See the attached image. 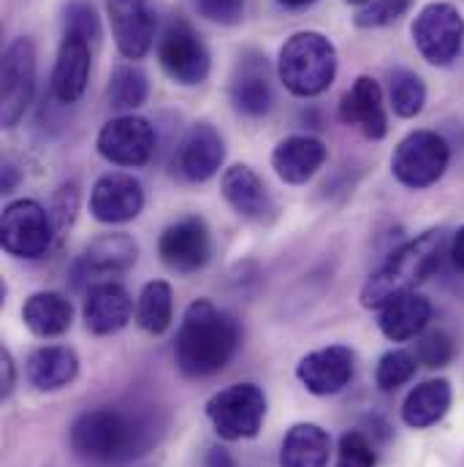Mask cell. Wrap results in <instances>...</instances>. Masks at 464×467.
I'll list each match as a JSON object with an SVG mask.
<instances>
[{
	"label": "cell",
	"mask_w": 464,
	"mask_h": 467,
	"mask_svg": "<svg viewBox=\"0 0 464 467\" xmlns=\"http://www.w3.org/2000/svg\"><path fill=\"white\" fill-rule=\"evenodd\" d=\"M155 441V430L141 416L122 408H93L71 427V449L93 467H119L141 454Z\"/></svg>",
	"instance_id": "1"
},
{
	"label": "cell",
	"mask_w": 464,
	"mask_h": 467,
	"mask_svg": "<svg viewBox=\"0 0 464 467\" xmlns=\"http://www.w3.org/2000/svg\"><path fill=\"white\" fill-rule=\"evenodd\" d=\"M239 348V327L229 313L210 299H199L185 310L177 332L174 358L185 378H210L221 372Z\"/></svg>",
	"instance_id": "2"
},
{
	"label": "cell",
	"mask_w": 464,
	"mask_h": 467,
	"mask_svg": "<svg viewBox=\"0 0 464 467\" xmlns=\"http://www.w3.org/2000/svg\"><path fill=\"white\" fill-rule=\"evenodd\" d=\"M443 250H446V232L440 229H432L410 239L407 244L394 250L391 258L364 283L361 305L380 310L394 296L413 291L440 266Z\"/></svg>",
	"instance_id": "3"
},
{
	"label": "cell",
	"mask_w": 464,
	"mask_h": 467,
	"mask_svg": "<svg viewBox=\"0 0 464 467\" xmlns=\"http://www.w3.org/2000/svg\"><path fill=\"white\" fill-rule=\"evenodd\" d=\"M277 71L288 93L299 99H315L326 93L337 77V49L324 33H294L280 49Z\"/></svg>",
	"instance_id": "4"
},
{
	"label": "cell",
	"mask_w": 464,
	"mask_h": 467,
	"mask_svg": "<svg viewBox=\"0 0 464 467\" xmlns=\"http://www.w3.org/2000/svg\"><path fill=\"white\" fill-rule=\"evenodd\" d=\"M449 161H451V147L440 133L413 130L399 141L391 158V171L405 188L424 191L446 174Z\"/></svg>",
	"instance_id": "5"
},
{
	"label": "cell",
	"mask_w": 464,
	"mask_h": 467,
	"mask_svg": "<svg viewBox=\"0 0 464 467\" xmlns=\"http://www.w3.org/2000/svg\"><path fill=\"white\" fill-rule=\"evenodd\" d=\"M207 416L223 441L255 438L266 419V394L255 383H233L207 402Z\"/></svg>",
	"instance_id": "6"
},
{
	"label": "cell",
	"mask_w": 464,
	"mask_h": 467,
	"mask_svg": "<svg viewBox=\"0 0 464 467\" xmlns=\"http://www.w3.org/2000/svg\"><path fill=\"white\" fill-rule=\"evenodd\" d=\"M158 60L160 68L185 88L201 85L210 77V49L193 25L182 16L169 19L158 38Z\"/></svg>",
	"instance_id": "7"
},
{
	"label": "cell",
	"mask_w": 464,
	"mask_h": 467,
	"mask_svg": "<svg viewBox=\"0 0 464 467\" xmlns=\"http://www.w3.org/2000/svg\"><path fill=\"white\" fill-rule=\"evenodd\" d=\"M413 41L432 66H451L464 44V16L451 3H429L413 22Z\"/></svg>",
	"instance_id": "8"
},
{
	"label": "cell",
	"mask_w": 464,
	"mask_h": 467,
	"mask_svg": "<svg viewBox=\"0 0 464 467\" xmlns=\"http://www.w3.org/2000/svg\"><path fill=\"white\" fill-rule=\"evenodd\" d=\"M36 93V49L27 38H16L8 44L0 66V122L14 128Z\"/></svg>",
	"instance_id": "9"
},
{
	"label": "cell",
	"mask_w": 464,
	"mask_h": 467,
	"mask_svg": "<svg viewBox=\"0 0 464 467\" xmlns=\"http://www.w3.org/2000/svg\"><path fill=\"white\" fill-rule=\"evenodd\" d=\"M52 215L30 199L14 202L3 210L0 221V242L3 250L16 258H38L49 250L55 236Z\"/></svg>",
	"instance_id": "10"
},
{
	"label": "cell",
	"mask_w": 464,
	"mask_h": 467,
	"mask_svg": "<svg viewBox=\"0 0 464 467\" xmlns=\"http://www.w3.org/2000/svg\"><path fill=\"white\" fill-rule=\"evenodd\" d=\"M98 152L115 166H144L155 152V130L144 117L119 115L101 128Z\"/></svg>",
	"instance_id": "11"
},
{
	"label": "cell",
	"mask_w": 464,
	"mask_h": 467,
	"mask_svg": "<svg viewBox=\"0 0 464 467\" xmlns=\"http://www.w3.org/2000/svg\"><path fill=\"white\" fill-rule=\"evenodd\" d=\"M223 161H226L223 136L210 122H199L180 141L171 166H174V174H180L185 182L199 185V182L212 180L221 171Z\"/></svg>",
	"instance_id": "12"
},
{
	"label": "cell",
	"mask_w": 464,
	"mask_h": 467,
	"mask_svg": "<svg viewBox=\"0 0 464 467\" xmlns=\"http://www.w3.org/2000/svg\"><path fill=\"white\" fill-rule=\"evenodd\" d=\"M158 253L163 264L180 275L199 272L210 261V253H212V239H210L207 223L196 215H188L171 223L158 239Z\"/></svg>",
	"instance_id": "13"
},
{
	"label": "cell",
	"mask_w": 464,
	"mask_h": 467,
	"mask_svg": "<svg viewBox=\"0 0 464 467\" xmlns=\"http://www.w3.org/2000/svg\"><path fill=\"white\" fill-rule=\"evenodd\" d=\"M115 44L122 57L141 60L155 41V11L150 0H107Z\"/></svg>",
	"instance_id": "14"
},
{
	"label": "cell",
	"mask_w": 464,
	"mask_h": 467,
	"mask_svg": "<svg viewBox=\"0 0 464 467\" xmlns=\"http://www.w3.org/2000/svg\"><path fill=\"white\" fill-rule=\"evenodd\" d=\"M353 364L356 356L345 346H329V348L313 350L296 364V378L310 394L329 397L337 394L353 380Z\"/></svg>",
	"instance_id": "15"
},
{
	"label": "cell",
	"mask_w": 464,
	"mask_h": 467,
	"mask_svg": "<svg viewBox=\"0 0 464 467\" xmlns=\"http://www.w3.org/2000/svg\"><path fill=\"white\" fill-rule=\"evenodd\" d=\"M144 207V191L141 182L130 174H104L90 196V213L101 223H128L133 221Z\"/></svg>",
	"instance_id": "16"
},
{
	"label": "cell",
	"mask_w": 464,
	"mask_h": 467,
	"mask_svg": "<svg viewBox=\"0 0 464 467\" xmlns=\"http://www.w3.org/2000/svg\"><path fill=\"white\" fill-rule=\"evenodd\" d=\"M82 316H85L88 332H93L98 337L117 335L133 318L130 294L119 283H96V285H90V291L85 296Z\"/></svg>",
	"instance_id": "17"
},
{
	"label": "cell",
	"mask_w": 464,
	"mask_h": 467,
	"mask_svg": "<svg viewBox=\"0 0 464 467\" xmlns=\"http://www.w3.org/2000/svg\"><path fill=\"white\" fill-rule=\"evenodd\" d=\"M232 101L236 112L247 117H263L272 104V82H269V66L266 57L258 52H244L236 63L232 77Z\"/></svg>",
	"instance_id": "18"
},
{
	"label": "cell",
	"mask_w": 464,
	"mask_h": 467,
	"mask_svg": "<svg viewBox=\"0 0 464 467\" xmlns=\"http://www.w3.org/2000/svg\"><path fill=\"white\" fill-rule=\"evenodd\" d=\"M90 41H85L82 36L66 33L60 52H57V63L52 71V96L60 104H74L85 96L88 79H90Z\"/></svg>",
	"instance_id": "19"
},
{
	"label": "cell",
	"mask_w": 464,
	"mask_h": 467,
	"mask_svg": "<svg viewBox=\"0 0 464 467\" xmlns=\"http://www.w3.org/2000/svg\"><path fill=\"white\" fill-rule=\"evenodd\" d=\"M329 150L315 136H288L283 139L272 152V169L277 177L288 185H302L310 177L318 174V169L326 163Z\"/></svg>",
	"instance_id": "20"
},
{
	"label": "cell",
	"mask_w": 464,
	"mask_h": 467,
	"mask_svg": "<svg viewBox=\"0 0 464 467\" xmlns=\"http://www.w3.org/2000/svg\"><path fill=\"white\" fill-rule=\"evenodd\" d=\"M221 193L242 218L263 223L274 215V202H272L263 180L244 163H236L223 171Z\"/></svg>",
	"instance_id": "21"
},
{
	"label": "cell",
	"mask_w": 464,
	"mask_h": 467,
	"mask_svg": "<svg viewBox=\"0 0 464 467\" xmlns=\"http://www.w3.org/2000/svg\"><path fill=\"white\" fill-rule=\"evenodd\" d=\"M340 117L345 125H356L366 139H383L388 133V119L383 109L380 85L372 77H358L343 96Z\"/></svg>",
	"instance_id": "22"
},
{
	"label": "cell",
	"mask_w": 464,
	"mask_h": 467,
	"mask_svg": "<svg viewBox=\"0 0 464 467\" xmlns=\"http://www.w3.org/2000/svg\"><path fill=\"white\" fill-rule=\"evenodd\" d=\"M429 318H432L429 299L416 294V291H407V294H399V296H394L391 302H386L380 307L377 324H380V332L388 340L407 343V340L418 337L427 329Z\"/></svg>",
	"instance_id": "23"
},
{
	"label": "cell",
	"mask_w": 464,
	"mask_h": 467,
	"mask_svg": "<svg viewBox=\"0 0 464 467\" xmlns=\"http://www.w3.org/2000/svg\"><path fill=\"white\" fill-rule=\"evenodd\" d=\"M77 372H79V358L66 346H44L33 350L27 358V380L38 391H57L74 383Z\"/></svg>",
	"instance_id": "24"
},
{
	"label": "cell",
	"mask_w": 464,
	"mask_h": 467,
	"mask_svg": "<svg viewBox=\"0 0 464 467\" xmlns=\"http://www.w3.org/2000/svg\"><path fill=\"white\" fill-rule=\"evenodd\" d=\"M22 321L36 337H60L71 329L74 307L57 291H38L25 302Z\"/></svg>",
	"instance_id": "25"
},
{
	"label": "cell",
	"mask_w": 464,
	"mask_h": 467,
	"mask_svg": "<svg viewBox=\"0 0 464 467\" xmlns=\"http://www.w3.org/2000/svg\"><path fill=\"white\" fill-rule=\"evenodd\" d=\"M332 441L318 424H294L280 449V467H326Z\"/></svg>",
	"instance_id": "26"
},
{
	"label": "cell",
	"mask_w": 464,
	"mask_h": 467,
	"mask_svg": "<svg viewBox=\"0 0 464 467\" xmlns=\"http://www.w3.org/2000/svg\"><path fill=\"white\" fill-rule=\"evenodd\" d=\"M139 244L128 234H104L98 236L77 264V272L88 275H117L136 264Z\"/></svg>",
	"instance_id": "27"
},
{
	"label": "cell",
	"mask_w": 464,
	"mask_h": 467,
	"mask_svg": "<svg viewBox=\"0 0 464 467\" xmlns=\"http://www.w3.org/2000/svg\"><path fill=\"white\" fill-rule=\"evenodd\" d=\"M451 383L446 378L438 380H427L421 386H416L405 405H402V421L413 430H427L435 427L451 408Z\"/></svg>",
	"instance_id": "28"
},
{
	"label": "cell",
	"mask_w": 464,
	"mask_h": 467,
	"mask_svg": "<svg viewBox=\"0 0 464 467\" xmlns=\"http://www.w3.org/2000/svg\"><path fill=\"white\" fill-rule=\"evenodd\" d=\"M171 285L166 280H152L141 288L136 305V324L150 335H163L171 327Z\"/></svg>",
	"instance_id": "29"
},
{
	"label": "cell",
	"mask_w": 464,
	"mask_h": 467,
	"mask_svg": "<svg viewBox=\"0 0 464 467\" xmlns=\"http://www.w3.org/2000/svg\"><path fill=\"white\" fill-rule=\"evenodd\" d=\"M147 93H150V82L144 77L141 68L136 66H117L112 71V79H109V101L117 112H133L139 109L144 101H147Z\"/></svg>",
	"instance_id": "30"
},
{
	"label": "cell",
	"mask_w": 464,
	"mask_h": 467,
	"mask_svg": "<svg viewBox=\"0 0 464 467\" xmlns=\"http://www.w3.org/2000/svg\"><path fill=\"white\" fill-rule=\"evenodd\" d=\"M427 104V88L418 74L413 71H394L391 74V107L405 119L421 115Z\"/></svg>",
	"instance_id": "31"
},
{
	"label": "cell",
	"mask_w": 464,
	"mask_h": 467,
	"mask_svg": "<svg viewBox=\"0 0 464 467\" xmlns=\"http://www.w3.org/2000/svg\"><path fill=\"white\" fill-rule=\"evenodd\" d=\"M416 353L402 348L388 350L383 353V358L377 361V369H375V380L383 391H394L399 386H405L413 375H416Z\"/></svg>",
	"instance_id": "32"
},
{
	"label": "cell",
	"mask_w": 464,
	"mask_h": 467,
	"mask_svg": "<svg viewBox=\"0 0 464 467\" xmlns=\"http://www.w3.org/2000/svg\"><path fill=\"white\" fill-rule=\"evenodd\" d=\"M377 465V454L375 446L369 443V438L358 430H350L340 438V449H337V467H375Z\"/></svg>",
	"instance_id": "33"
},
{
	"label": "cell",
	"mask_w": 464,
	"mask_h": 467,
	"mask_svg": "<svg viewBox=\"0 0 464 467\" xmlns=\"http://www.w3.org/2000/svg\"><path fill=\"white\" fill-rule=\"evenodd\" d=\"M66 33L82 36L85 41H98L101 38V22L98 14L93 8V3L88 0H71L66 8Z\"/></svg>",
	"instance_id": "34"
},
{
	"label": "cell",
	"mask_w": 464,
	"mask_h": 467,
	"mask_svg": "<svg viewBox=\"0 0 464 467\" xmlns=\"http://www.w3.org/2000/svg\"><path fill=\"white\" fill-rule=\"evenodd\" d=\"M410 5H413V0H369L356 14V25L358 27H386V25L397 22Z\"/></svg>",
	"instance_id": "35"
},
{
	"label": "cell",
	"mask_w": 464,
	"mask_h": 467,
	"mask_svg": "<svg viewBox=\"0 0 464 467\" xmlns=\"http://www.w3.org/2000/svg\"><path fill=\"white\" fill-rule=\"evenodd\" d=\"M454 340L446 335V332H429L418 340V348H416V358L429 367V369H438V367H446L451 364L454 358Z\"/></svg>",
	"instance_id": "36"
},
{
	"label": "cell",
	"mask_w": 464,
	"mask_h": 467,
	"mask_svg": "<svg viewBox=\"0 0 464 467\" xmlns=\"http://www.w3.org/2000/svg\"><path fill=\"white\" fill-rule=\"evenodd\" d=\"M77 210H79V188L74 185V182H68V185H60L57 191H55V199H52V210H49V215H52V223H55V232H66L71 223H74V218H77Z\"/></svg>",
	"instance_id": "37"
},
{
	"label": "cell",
	"mask_w": 464,
	"mask_h": 467,
	"mask_svg": "<svg viewBox=\"0 0 464 467\" xmlns=\"http://www.w3.org/2000/svg\"><path fill=\"white\" fill-rule=\"evenodd\" d=\"M199 14L210 22L236 25L244 14V0H193Z\"/></svg>",
	"instance_id": "38"
},
{
	"label": "cell",
	"mask_w": 464,
	"mask_h": 467,
	"mask_svg": "<svg viewBox=\"0 0 464 467\" xmlns=\"http://www.w3.org/2000/svg\"><path fill=\"white\" fill-rule=\"evenodd\" d=\"M14 380H16V369H14L11 353L0 348V397H8L11 394Z\"/></svg>",
	"instance_id": "39"
},
{
	"label": "cell",
	"mask_w": 464,
	"mask_h": 467,
	"mask_svg": "<svg viewBox=\"0 0 464 467\" xmlns=\"http://www.w3.org/2000/svg\"><path fill=\"white\" fill-rule=\"evenodd\" d=\"M204 467H233L232 454L223 451V449H210L207 460H204Z\"/></svg>",
	"instance_id": "40"
},
{
	"label": "cell",
	"mask_w": 464,
	"mask_h": 467,
	"mask_svg": "<svg viewBox=\"0 0 464 467\" xmlns=\"http://www.w3.org/2000/svg\"><path fill=\"white\" fill-rule=\"evenodd\" d=\"M451 258L459 269H464V226L451 239Z\"/></svg>",
	"instance_id": "41"
},
{
	"label": "cell",
	"mask_w": 464,
	"mask_h": 467,
	"mask_svg": "<svg viewBox=\"0 0 464 467\" xmlns=\"http://www.w3.org/2000/svg\"><path fill=\"white\" fill-rule=\"evenodd\" d=\"M16 182V174H14V166H3V191H11Z\"/></svg>",
	"instance_id": "42"
},
{
	"label": "cell",
	"mask_w": 464,
	"mask_h": 467,
	"mask_svg": "<svg viewBox=\"0 0 464 467\" xmlns=\"http://www.w3.org/2000/svg\"><path fill=\"white\" fill-rule=\"evenodd\" d=\"M277 3H283V5H288V8H302V5H310V3H315V0H277Z\"/></svg>",
	"instance_id": "43"
},
{
	"label": "cell",
	"mask_w": 464,
	"mask_h": 467,
	"mask_svg": "<svg viewBox=\"0 0 464 467\" xmlns=\"http://www.w3.org/2000/svg\"><path fill=\"white\" fill-rule=\"evenodd\" d=\"M348 3H353V5H364V3H369V0H348Z\"/></svg>",
	"instance_id": "44"
}]
</instances>
